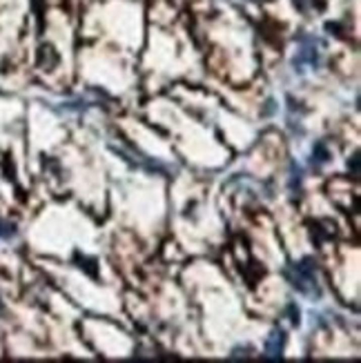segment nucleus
Segmentation results:
<instances>
[{"label": "nucleus", "mask_w": 361, "mask_h": 363, "mask_svg": "<svg viewBox=\"0 0 361 363\" xmlns=\"http://www.w3.org/2000/svg\"><path fill=\"white\" fill-rule=\"evenodd\" d=\"M317 45H319V42H317L315 38H310V36L301 38V49H299V54L294 56V61H292V65L299 69V72L305 67V65L315 67V65L319 63V51H317Z\"/></svg>", "instance_id": "obj_1"}, {"label": "nucleus", "mask_w": 361, "mask_h": 363, "mask_svg": "<svg viewBox=\"0 0 361 363\" xmlns=\"http://www.w3.org/2000/svg\"><path fill=\"white\" fill-rule=\"evenodd\" d=\"M281 352H283V332L281 330H274L272 337L266 343V354L270 359H277V356H281Z\"/></svg>", "instance_id": "obj_2"}, {"label": "nucleus", "mask_w": 361, "mask_h": 363, "mask_svg": "<svg viewBox=\"0 0 361 363\" xmlns=\"http://www.w3.org/2000/svg\"><path fill=\"white\" fill-rule=\"evenodd\" d=\"M38 65L42 69H51L58 65V54L51 49V47H42L38 51Z\"/></svg>", "instance_id": "obj_3"}, {"label": "nucleus", "mask_w": 361, "mask_h": 363, "mask_svg": "<svg viewBox=\"0 0 361 363\" xmlns=\"http://www.w3.org/2000/svg\"><path fill=\"white\" fill-rule=\"evenodd\" d=\"M328 159H330V149H328V145L323 143V140H319V143L315 145V149H312V163L321 165V163H326Z\"/></svg>", "instance_id": "obj_4"}, {"label": "nucleus", "mask_w": 361, "mask_h": 363, "mask_svg": "<svg viewBox=\"0 0 361 363\" xmlns=\"http://www.w3.org/2000/svg\"><path fill=\"white\" fill-rule=\"evenodd\" d=\"M332 234H335V225H332V223H328L326 230H321L319 221H317V223H312V238H317V241H326V238H330Z\"/></svg>", "instance_id": "obj_5"}, {"label": "nucleus", "mask_w": 361, "mask_h": 363, "mask_svg": "<svg viewBox=\"0 0 361 363\" xmlns=\"http://www.w3.org/2000/svg\"><path fill=\"white\" fill-rule=\"evenodd\" d=\"M294 5H297V9L299 12H303V14H308L315 9V5H317V0H294ZM317 7H323V5H317Z\"/></svg>", "instance_id": "obj_6"}, {"label": "nucleus", "mask_w": 361, "mask_h": 363, "mask_svg": "<svg viewBox=\"0 0 361 363\" xmlns=\"http://www.w3.org/2000/svg\"><path fill=\"white\" fill-rule=\"evenodd\" d=\"M301 178H303V170H301L299 165H292V178H290V187H294V185L299 187Z\"/></svg>", "instance_id": "obj_7"}, {"label": "nucleus", "mask_w": 361, "mask_h": 363, "mask_svg": "<svg viewBox=\"0 0 361 363\" xmlns=\"http://www.w3.org/2000/svg\"><path fill=\"white\" fill-rule=\"evenodd\" d=\"M14 234H16V227L12 223H0V236L9 238V236H14Z\"/></svg>", "instance_id": "obj_8"}, {"label": "nucleus", "mask_w": 361, "mask_h": 363, "mask_svg": "<svg viewBox=\"0 0 361 363\" xmlns=\"http://www.w3.org/2000/svg\"><path fill=\"white\" fill-rule=\"evenodd\" d=\"M352 174H354V176L359 174V156H357V154L352 156Z\"/></svg>", "instance_id": "obj_9"}, {"label": "nucleus", "mask_w": 361, "mask_h": 363, "mask_svg": "<svg viewBox=\"0 0 361 363\" xmlns=\"http://www.w3.org/2000/svg\"><path fill=\"white\" fill-rule=\"evenodd\" d=\"M0 312H3V303H0Z\"/></svg>", "instance_id": "obj_10"}]
</instances>
